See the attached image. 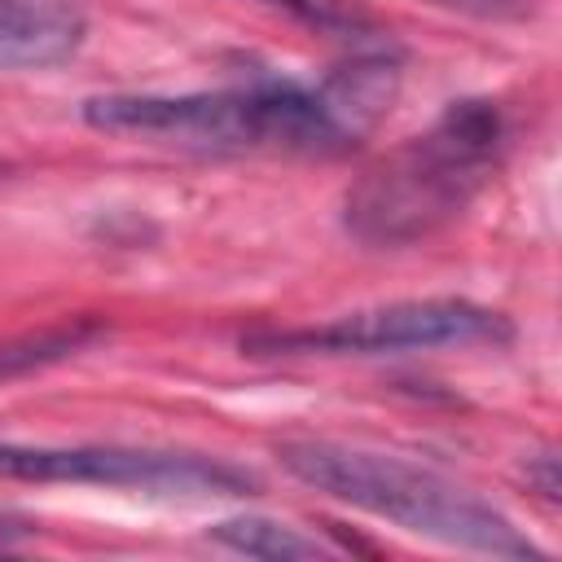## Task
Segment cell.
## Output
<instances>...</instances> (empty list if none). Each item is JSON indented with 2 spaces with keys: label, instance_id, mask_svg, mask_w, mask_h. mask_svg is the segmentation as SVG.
<instances>
[{
  "label": "cell",
  "instance_id": "6da1fadb",
  "mask_svg": "<svg viewBox=\"0 0 562 562\" xmlns=\"http://www.w3.org/2000/svg\"><path fill=\"white\" fill-rule=\"evenodd\" d=\"M400 57L382 44L351 53L321 83L250 79L215 92H105L83 101V123L206 154H347L395 101Z\"/></svg>",
  "mask_w": 562,
  "mask_h": 562
},
{
  "label": "cell",
  "instance_id": "7a4b0ae2",
  "mask_svg": "<svg viewBox=\"0 0 562 562\" xmlns=\"http://www.w3.org/2000/svg\"><path fill=\"white\" fill-rule=\"evenodd\" d=\"M505 119L487 97H461L443 114L369 162L342 193V228L373 250H395L448 228L496 176Z\"/></svg>",
  "mask_w": 562,
  "mask_h": 562
},
{
  "label": "cell",
  "instance_id": "3957f363",
  "mask_svg": "<svg viewBox=\"0 0 562 562\" xmlns=\"http://www.w3.org/2000/svg\"><path fill=\"white\" fill-rule=\"evenodd\" d=\"M277 457L299 483L373 518H386L413 536L492 558H544V549L527 531H518L492 501L408 457L334 439H281Z\"/></svg>",
  "mask_w": 562,
  "mask_h": 562
},
{
  "label": "cell",
  "instance_id": "277c9868",
  "mask_svg": "<svg viewBox=\"0 0 562 562\" xmlns=\"http://www.w3.org/2000/svg\"><path fill=\"white\" fill-rule=\"evenodd\" d=\"M514 325L505 312L470 299H395L299 329H255L241 338L250 356H400L443 347H505Z\"/></svg>",
  "mask_w": 562,
  "mask_h": 562
},
{
  "label": "cell",
  "instance_id": "5b68a950",
  "mask_svg": "<svg viewBox=\"0 0 562 562\" xmlns=\"http://www.w3.org/2000/svg\"><path fill=\"white\" fill-rule=\"evenodd\" d=\"M0 479L127 487L145 496H241L259 487L250 470L206 452L123 448V443H18V439H0Z\"/></svg>",
  "mask_w": 562,
  "mask_h": 562
},
{
  "label": "cell",
  "instance_id": "8992f818",
  "mask_svg": "<svg viewBox=\"0 0 562 562\" xmlns=\"http://www.w3.org/2000/svg\"><path fill=\"white\" fill-rule=\"evenodd\" d=\"M88 40L83 0H0V70H48Z\"/></svg>",
  "mask_w": 562,
  "mask_h": 562
},
{
  "label": "cell",
  "instance_id": "52a82bcc",
  "mask_svg": "<svg viewBox=\"0 0 562 562\" xmlns=\"http://www.w3.org/2000/svg\"><path fill=\"white\" fill-rule=\"evenodd\" d=\"M110 329L105 321L97 316H70V321H53V325H40V329H26V334H13L0 342V386L4 382H18L26 373H40V369H53L79 351H88L92 342H101Z\"/></svg>",
  "mask_w": 562,
  "mask_h": 562
},
{
  "label": "cell",
  "instance_id": "ba28073f",
  "mask_svg": "<svg viewBox=\"0 0 562 562\" xmlns=\"http://www.w3.org/2000/svg\"><path fill=\"white\" fill-rule=\"evenodd\" d=\"M215 544L233 549V553H246V558H272V562H290V558H325L329 549L307 536L303 527L294 522H281V518H268V514H237V518H224L206 531Z\"/></svg>",
  "mask_w": 562,
  "mask_h": 562
},
{
  "label": "cell",
  "instance_id": "9c48e42d",
  "mask_svg": "<svg viewBox=\"0 0 562 562\" xmlns=\"http://www.w3.org/2000/svg\"><path fill=\"white\" fill-rule=\"evenodd\" d=\"M272 13H285L290 22L307 26V31H321V35H334V40H369L378 35L373 22L351 9L347 0H255Z\"/></svg>",
  "mask_w": 562,
  "mask_h": 562
},
{
  "label": "cell",
  "instance_id": "30bf717a",
  "mask_svg": "<svg viewBox=\"0 0 562 562\" xmlns=\"http://www.w3.org/2000/svg\"><path fill=\"white\" fill-rule=\"evenodd\" d=\"M417 4H435L443 13H461L474 22H527L536 13L531 0H417Z\"/></svg>",
  "mask_w": 562,
  "mask_h": 562
},
{
  "label": "cell",
  "instance_id": "8fae6325",
  "mask_svg": "<svg viewBox=\"0 0 562 562\" xmlns=\"http://www.w3.org/2000/svg\"><path fill=\"white\" fill-rule=\"evenodd\" d=\"M26 531H31L26 518H13V514L0 509V544H4V540H18V536H26Z\"/></svg>",
  "mask_w": 562,
  "mask_h": 562
},
{
  "label": "cell",
  "instance_id": "7c38bea8",
  "mask_svg": "<svg viewBox=\"0 0 562 562\" xmlns=\"http://www.w3.org/2000/svg\"><path fill=\"white\" fill-rule=\"evenodd\" d=\"M0 176H4V162H0Z\"/></svg>",
  "mask_w": 562,
  "mask_h": 562
}]
</instances>
